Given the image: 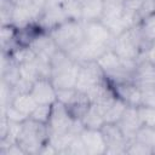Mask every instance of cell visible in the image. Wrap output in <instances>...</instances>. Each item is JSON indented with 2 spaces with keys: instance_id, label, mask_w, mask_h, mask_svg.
<instances>
[{
  "instance_id": "1",
  "label": "cell",
  "mask_w": 155,
  "mask_h": 155,
  "mask_svg": "<svg viewBox=\"0 0 155 155\" xmlns=\"http://www.w3.org/2000/svg\"><path fill=\"white\" fill-rule=\"evenodd\" d=\"M51 38L57 44L58 48L69 53L75 47H78L85 39L84 36V25L81 21L68 19L61 25L56 27L48 31Z\"/></svg>"
},
{
  "instance_id": "2",
  "label": "cell",
  "mask_w": 155,
  "mask_h": 155,
  "mask_svg": "<svg viewBox=\"0 0 155 155\" xmlns=\"http://www.w3.org/2000/svg\"><path fill=\"white\" fill-rule=\"evenodd\" d=\"M110 48L121 59H134L138 61L144 48V42L139 31L138 25L127 29L119 36L114 38Z\"/></svg>"
},
{
  "instance_id": "3",
  "label": "cell",
  "mask_w": 155,
  "mask_h": 155,
  "mask_svg": "<svg viewBox=\"0 0 155 155\" xmlns=\"http://www.w3.org/2000/svg\"><path fill=\"white\" fill-rule=\"evenodd\" d=\"M48 140L47 125L39 124L30 117L23 122V131L17 143L27 154H39L41 147Z\"/></svg>"
},
{
  "instance_id": "4",
  "label": "cell",
  "mask_w": 155,
  "mask_h": 155,
  "mask_svg": "<svg viewBox=\"0 0 155 155\" xmlns=\"http://www.w3.org/2000/svg\"><path fill=\"white\" fill-rule=\"evenodd\" d=\"M101 22L110 30L114 38L128 29L124 18V6L108 0H104V10Z\"/></svg>"
},
{
  "instance_id": "5",
  "label": "cell",
  "mask_w": 155,
  "mask_h": 155,
  "mask_svg": "<svg viewBox=\"0 0 155 155\" xmlns=\"http://www.w3.org/2000/svg\"><path fill=\"white\" fill-rule=\"evenodd\" d=\"M75 119L70 114L68 107L61 102H56L52 104L51 116L47 124L48 136L50 134H63L70 132V128L74 124Z\"/></svg>"
},
{
  "instance_id": "6",
  "label": "cell",
  "mask_w": 155,
  "mask_h": 155,
  "mask_svg": "<svg viewBox=\"0 0 155 155\" xmlns=\"http://www.w3.org/2000/svg\"><path fill=\"white\" fill-rule=\"evenodd\" d=\"M103 80H105V75L97 64V62L81 63L79 68L75 88L79 92L87 93V91H90L94 85L99 84Z\"/></svg>"
},
{
  "instance_id": "7",
  "label": "cell",
  "mask_w": 155,
  "mask_h": 155,
  "mask_svg": "<svg viewBox=\"0 0 155 155\" xmlns=\"http://www.w3.org/2000/svg\"><path fill=\"white\" fill-rule=\"evenodd\" d=\"M101 130L107 143L105 154H126L128 140L116 124H104Z\"/></svg>"
},
{
  "instance_id": "8",
  "label": "cell",
  "mask_w": 155,
  "mask_h": 155,
  "mask_svg": "<svg viewBox=\"0 0 155 155\" xmlns=\"http://www.w3.org/2000/svg\"><path fill=\"white\" fill-rule=\"evenodd\" d=\"M108 48H110V47H108L105 45L91 42V41H87L84 39V41L78 47H75L71 52H69L68 54L70 56V58L73 61L81 64V63L96 62Z\"/></svg>"
},
{
  "instance_id": "9",
  "label": "cell",
  "mask_w": 155,
  "mask_h": 155,
  "mask_svg": "<svg viewBox=\"0 0 155 155\" xmlns=\"http://www.w3.org/2000/svg\"><path fill=\"white\" fill-rule=\"evenodd\" d=\"M84 25V36L85 40L105 45L108 47L111 46L114 41V36L110 30L101 22V21H91V22H82Z\"/></svg>"
},
{
  "instance_id": "10",
  "label": "cell",
  "mask_w": 155,
  "mask_h": 155,
  "mask_svg": "<svg viewBox=\"0 0 155 155\" xmlns=\"http://www.w3.org/2000/svg\"><path fill=\"white\" fill-rule=\"evenodd\" d=\"M69 18L65 15V12L62 8V6L57 5V6L45 7L35 24H38L39 28L42 31L48 33V31H51L52 29H54L56 27L61 25L62 23H64Z\"/></svg>"
},
{
  "instance_id": "11",
  "label": "cell",
  "mask_w": 155,
  "mask_h": 155,
  "mask_svg": "<svg viewBox=\"0 0 155 155\" xmlns=\"http://www.w3.org/2000/svg\"><path fill=\"white\" fill-rule=\"evenodd\" d=\"M80 138L85 145L87 155H102L105 154L107 143L102 130L84 128L80 133Z\"/></svg>"
},
{
  "instance_id": "12",
  "label": "cell",
  "mask_w": 155,
  "mask_h": 155,
  "mask_svg": "<svg viewBox=\"0 0 155 155\" xmlns=\"http://www.w3.org/2000/svg\"><path fill=\"white\" fill-rule=\"evenodd\" d=\"M30 94L38 102V104H53L57 102V90L53 86L51 79H38L30 90Z\"/></svg>"
},
{
  "instance_id": "13",
  "label": "cell",
  "mask_w": 155,
  "mask_h": 155,
  "mask_svg": "<svg viewBox=\"0 0 155 155\" xmlns=\"http://www.w3.org/2000/svg\"><path fill=\"white\" fill-rule=\"evenodd\" d=\"M80 64L78 62H71L65 68L53 73L51 75V81L56 90H63V88H75L78 74H79Z\"/></svg>"
},
{
  "instance_id": "14",
  "label": "cell",
  "mask_w": 155,
  "mask_h": 155,
  "mask_svg": "<svg viewBox=\"0 0 155 155\" xmlns=\"http://www.w3.org/2000/svg\"><path fill=\"white\" fill-rule=\"evenodd\" d=\"M28 46H30L34 50L39 58L47 61H51V57L59 50L54 40L46 31H40Z\"/></svg>"
},
{
  "instance_id": "15",
  "label": "cell",
  "mask_w": 155,
  "mask_h": 155,
  "mask_svg": "<svg viewBox=\"0 0 155 155\" xmlns=\"http://www.w3.org/2000/svg\"><path fill=\"white\" fill-rule=\"evenodd\" d=\"M116 125L120 127L121 132L124 133V136L126 137V139L128 142L132 140V139H134L137 131L142 126L140 120H139V116H138L137 107H130V105H127L126 110L124 111L121 119L117 121Z\"/></svg>"
},
{
  "instance_id": "16",
  "label": "cell",
  "mask_w": 155,
  "mask_h": 155,
  "mask_svg": "<svg viewBox=\"0 0 155 155\" xmlns=\"http://www.w3.org/2000/svg\"><path fill=\"white\" fill-rule=\"evenodd\" d=\"M116 97L122 99L130 107H139L142 104V88L133 81H126L113 85Z\"/></svg>"
},
{
  "instance_id": "17",
  "label": "cell",
  "mask_w": 155,
  "mask_h": 155,
  "mask_svg": "<svg viewBox=\"0 0 155 155\" xmlns=\"http://www.w3.org/2000/svg\"><path fill=\"white\" fill-rule=\"evenodd\" d=\"M133 82L140 88L155 87V65L147 61H138L133 74Z\"/></svg>"
},
{
  "instance_id": "18",
  "label": "cell",
  "mask_w": 155,
  "mask_h": 155,
  "mask_svg": "<svg viewBox=\"0 0 155 155\" xmlns=\"http://www.w3.org/2000/svg\"><path fill=\"white\" fill-rule=\"evenodd\" d=\"M36 23V18L31 10L25 5H15L12 12L11 24H13L17 29L27 28L31 24Z\"/></svg>"
},
{
  "instance_id": "19",
  "label": "cell",
  "mask_w": 155,
  "mask_h": 155,
  "mask_svg": "<svg viewBox=\"0 0 155 155\" xmlns=\"http://www.w3.org/2000/svg\"><path fill=\"white\" fill-rule=\"evenodd\" d=\"M81 1H82L81 22L101 21L104 10V0H81Z\"/></svg>"
},
{
  "instance_id": "20",
  "label": "cell",
  "mask_w": 155,
  "mask_h": 155,
  "mask_svg": "<svg viewBox=\"0 0 155 155\" xmlns=\"http://www.w3.org/2000/svg\"><path fill=\"white\" fill-rule=\"evenodd\" d=\"M81 122L85 128H93V130H101L103 127L104 117H103V111L93 103L90 104L88 109L81 117Z\"/></svg>"
},
{
  "instance_id": "21",
  "label": "cell",
  "mask_w": 155,
  "mask_h": 155,
  "mask_svg": "<svg viewBox=\"0 0 155 155\" xmlns=\"http://www.w3.org/2000/svg\"><path fill=\"white\" fill-rule=\"evenodd\" d=\"M10 104H12L15 108H17L19 111H22L23 114H25L28 116H30V114L39 105L38 102L34 99V97L30 94V92H27V93H16Z\"/></svg>"
},
{
  "instance_id": "22",
  "label": "cell",
  "mask_w": 155,
  "mask_h": 155,
  "mask_svg": "<svg viewBox=\"0 0 155 155\" xmlns=\"http://www.w3.org/2000/svg\"><path fill=\"white\" fill-rule=\"evenodd\" d=\"M138 28L144 42V47L151 42H155V12L144 17L139 22Z\"/></svg>"
},
{
  "instance_id": "23",
  "label": "cell",
  "mask_w": 155,
  "mask_h": 155,
  "mask_svg": "<svg viewBox=\"0 0 155 155\" xmlns=\"http://www.w3.org/2000/svg\"><path fill=\"white\" fill-rule=\"evenodd\" d=\"M127 104L120 99L119 97H116V99L114 101V103L108 108V110L104 113V122L105 124H117V121L121 119L124 111L126 110Z\"/></svg>"
},
{
  "instance_id": "24",
  "label": "cell",
  "mask_w": 155,
  "mask_h": 155,
  "mask_svg": "<svg viewBox=\"0 0 155 155\" xmlns=\"http://www.w3.org/2000/svg\"><path fill=\"white\" fill-rule=\"evenodd\" d=\"M12 58V61L21 65L23 63H28V62H33L36 59V53L34 52V50L28 46V45H23V46H17L11 53H8Z\"/></svg>"
},
{
  "instance_id": "25",
  "label": "cell",
  "mask_w": 155,
  "mask_h": 155,
  "mask_svg": "<svg viewBox=\"0 0 155 155\" xmlns=\"http://www.w3.org/2000/svg\"><path fill=\"white\" fill-rule=\"evenodd\" d=\"M69 19L81 21L82 18V1L81 0H63L61 4Z\"/></svg>"
},
{
  "instance_id": "26",
  "label": "cell",
  "mask_w": 155,
  "mask_h": 155,
  "mask_svg": "<svg viewBox=\"0 0 155 155\" xmlns=\"http://www.w3.org/2000/svg\"><path fill=\"white\" fill-rule=\"evenodd\" d=\"M18 67H19V75L22 79L28 80L30 82H35L38 79H40V71H39L36 59L33 62L23 63Z\"/></svg>"
},
{
  "instance_id": "27",
  "label": "cell",
  "mask_w": 155,
  "mask_h": 155,
  "mask_svg": "<svg viewBox=\"0 0 155 155\" xmlns=\"http://www.w3.org/2000/svg\"><path fill=\"white\" fill-rule=\"evenodd\" d=\"M134 140H138L154 149L155 148V127L140 126V128L136 133Z\"/></svg>"
},
{
  "instance_id": "28",
  "label": "cell",
  "mask_w": 155,
  "mask_h": 155,
  "mask_svg": "<svg viewBox=\"0 0 155 155\" xmlns=\"http://www.w3.org/2000/svg\"><path fill=\"white\" fill-rule=\"evenodd\" d=\"M51 110H52V104H39L29 117L39 124L47 125L51 116Z\"/></svg>"
},
{
  "instance_id": "29",
  "label": "cell",
  "mask_w": 155,
  "mask_h": 155,
  "mask_svg": "<svg viewBox=\"0 0 155 155\" xmlns=\"http://www.w3.org/2000/svg\"><path fill=\"white\" fill-rule=\"evenodd\" d=\"M137 110L142 126L155 127V108L140 104L139 107H137Z\"/></svg>"
},
{
  "instance_id": "30",
  "label": "cell",
  "mask_w": 155,
  "mask_h": 155,
  "mask_svg": "<svg viewBox=\"0 0 155 155\" xmlns=\"http://www.w3.org/2000/svg\"><path fill=\"white\" fill-rule=\"evenodd\" d=\"M1 113H4L5 116L7 117V120L12 121V122H24L25 120L29 119L28 115H25L22 111H19L12 104H7L5 107H1Z\"/></svg>"
},
{
  "instance_id": "31",
  "label": "cell",
  "mask_w": 155,
  "mask_h": 155,
  "mask_svg": "<svg viewBox=\"0 0 155 155\" xmlns=\"http://www.w3.org/2000/svg\"><path fill=\"white\" fill-rule=\"evenodd\" d=\"M126 154L130 155H151L153 154V148L138 142V140H130L127 143L126 148Z\"/></svg>"
},
{
  "instance_id": "32",
  "label": "cell",
  "mask_w": 155,
  "mask_h": 155,
  "mask_svg": "<svg viewBox=\"0 0 155 155\" xmlns=\"http://www.w3.org/2000/svg\"><path fill=\"white\" fill-rule=\"evenodd\" d=\"M153 12H155V0H144L142 6H140V8H139V11H138V13H137V16H136L137 25L139 24V22L144 17L151 15Z\"/></svg>"
},
{
  "instance_id": "33",
  "label": "cell",
  "mask_w": 155,
  "mask_h": 155,
  "mask_svg": "<svg viewBox=\"0 0 155 155\" xmlns=\"http://www.w3.org/2000/svg\"><path fill=\"white\" fill-rule=\"evenodd\" d=\"M15 5L10 0H1V24H11Z\"/></svg>"
},
{
  "instance_id": "34",
  "label": "cell",
  "mask_w": 155,
  "mask_h": 155,
  "mask_svg": "<svg viewBox=\"0 0 155 155\" xmlns=\"http://www.w3.org/2000/svg\"><path fill=\"white\" fill-rule=\"evenodd\" d=\"M67 154H71V155H80V154H87L86 149H85V145L80 138V134L75 136L74 139L71 140L68 150H67Z\"/></svg>"
},
{
  "instance_id": "35",
  "label": "cell",
  "mask_w": 155,
  "mask_h": 155,
  "mask_svg": "<svg viewBox=\"0 0 155 155\" xmlns=\"http://www.w3.org/2000/svg\"><path fill=\"white\" fill-rule=\"evenodd\" d=\"M144 0H125L122 6H124V12L130 15V16H133L136 18L142 4H143ZM137 23V22H136Z\"/></svg>"
},
{
  "instance_id": "36",
  "label": "cell",
  "mask_w": 155,
  "mask_h": 155,
  "mask_svg": "<svg viewBox=\"0 0 155 155\" xmlns=\"http://www.w3.org/2000/svg\"><path fill=\"white\" fill-rule=\"evenodd\" d=\"M142 105L155 108V87L142 88Z\"/></svg>"
},
{
  "instance_id": "37",
  "label": "cell",
  "mask_w": 155,
  "mask_h": 155,
  "mask_svg": "<svg viewBox=\"0 0 155 155\" xmlns=\"http://www.w3.org/2000/svg\"><path fill=\"white\" fill-rule=\"evenodd\" d=\"M138 61H147L155 65V42H151L144 47Z\"/></svg>"
},
{
  "instance_id": "38",
  "label": "cell",
  "mask_w": 155,
  "mask_h": 155,
  "mask_svg": "<svg viewBox=\"0 0 155 155\" xmlns=\"http://www.w3.org/2000/svg\"><path fill=\"white\" fill-rule=\"evenodd\" d=\"M39 154H42V155H51V154H58L57 153V150H56V148L47 140L42 147H41V149H40V151H39Z\"/></svg>"
},
{
  "instance_id": "39",
  "label": "cell",
  "mask_w": 155,
  "mask_h": 155,
  "mask_svg": "<svg viewBox=\"0 0 155 155\" xmlns=\"http://www.w3.org/2000/svg\"><path fill=\"white\" fill-rule=\"evenodd\" d=\"M63 0H46V6L45 7H51V6H57L61 5Z\"/></svg>"
},
{
  "instance_id": "40",
  "label": "cell",
  "mask_w": 155,
  "mask_h": 155,
  "mask_svg": "<svg viewBox=\"0 0 155 155\" xmlns=\"http://www.w3.org/2000/svg\"><path fill=\"white\" fill-rule=\"evenodd\" d=\"M13 5H21V4H23L24 2V0H10Z\"/></svg>"
},
{
  "instance_id": "41",
  "label": "cell",
  "mask_w": 155,
  "mask_h": 155,
  "mask_svg": "<svg viewBox=\"0 0 155 155\" xmlns=\"http://www.w3.org/2000/svg\"><path fill=\"white\" fill-rule=\"evenodd\" d=\"M108 1H111V2H115V4H120V5H122L125 0H108Z\"/></svg>"
},
{
  "instance_id": "42",
  "label": "cell",
  "mask_w": 155,
  "mask_h": 155,
  "mask_svg": "<svg viewBox=\"0 0 155 155\" xmlns=\"http://www.w3.org/2000/svg\"><path fill=\"white\" fill-rule=\"evenodd\" d=\"M153 154H155V148H154V149H153Z\"/></svg>"
}]
</instances>
